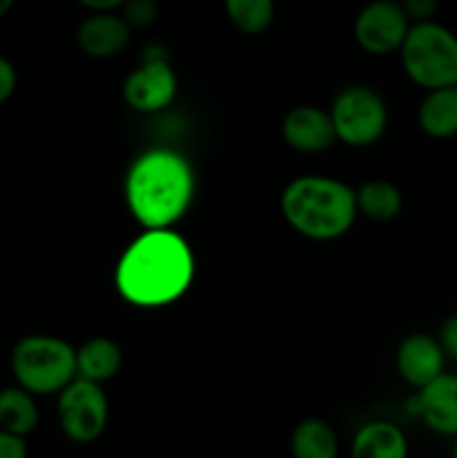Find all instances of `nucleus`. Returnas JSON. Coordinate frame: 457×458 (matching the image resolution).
Here are the masks:
<instances>
[{"label": "nucleus", "instance_id": "0eeeda50", "mask_svg": "<svg viewBox=\"0 0 457 458\" xmlns=\"http://www.w3.org/2000/svg\"><path fill=\"white\" fill-rule=\"evenodd\" d=\"M58 425L74 443H92L106 432L108 398L101 385L76 376L58 392Z\"/></svg>", "mask_w": 457, "mask_h": 458}, {"label": "nucleus", "instance_id": "f257e3e1", "mask_svg": "<svg viewBox=\"0 0 457 458\" xmlns=\"http://www.w3.org/2000/svg\"><path fill=\"white\" fill-rule=\"evenodd\" d=\"M193 280V253L168 228H151L121 255L116 286L137 307H161L177 300Z\"/></svg>", "mask_w": 457, "mask_h": 458}, {"label": "nucleus", "instance_id": "a211bd4d", "mask_svg": "<svg viewBox=\"0 0 457 458\" xmlns=\"http://www.w3.org/2000/svg\"><path fill=\"white\" fill-rule=\"evenodd\" d=\"M291 458H339V437L323 419H305L291 434Z\"/></svg>", "mask_w": 457, "mask_h": 458}, {"label": "nucleus", "instance_id": "412c9836", "mask_svg": "<svg viewBox=\"0 0 457 458\" xmlns=\"http://www.w3.org/2000/svg\"><path fill=\"white\" fill-rule=\"evenodd\" d=\"M124 18L130 27H146L157 18V3L155 0H125Z\"/></svg>", "mask_w": 457, "mask_h": 458}, {"label": "nucleus", "instance_id": "f8f14e48", "mask_svg": "<svg viewBox=\"0 0 457 458\" xmlns=\"http://www.w3.org/2000/svg\"><path fill=\"white\" fill-rule=\"evenodd\" d=\"M282 139L298 152H323L336 141L330 112L314 106H298L282 119Z\"/></svg>", "mask_w": 457, "mask_h": 458}, {"label": "nucleus", "instance_id": "5701e85b", "mask_svg": "<svg viewBox=\"0 0 457 458\" xmlns=\"http://www.w3.org/2000/svg\"><path fill=\"white\" fill-rule=\"evenodd\" d=\"M437 340L439 344H442L444 353L457 360V313H453V316H448L446 320L442 322Z\"/></svg>", "mask_w": 457, "mask_h": 458}, {"label": "nucleus", "instance_id": "f03ea898", "mask_svg": "<svg viewBox=\"0 0 457 458\" xmlns=\"http://www.w3.org/2000/svg\"><path fill=\"white\" fill-rule=\"evenodd\" d=\"M195 191L193 168L173 150H151L137 157L125 177L130 213L146 228H168L188 210Z\"/></svg>", "mask_w": 457, "mask_h": 458}, {"label": "nucleus", "instance_id": "9d476101", "mask_svg": "<svg viewBox=\"0 0 457 458\" xmlns=\"http://www.w3.org/2000/svg\"><path fill=\"white\" fill-rule=\"evenodd\" d=\"M410 410L442 437H457V376L446 374L428 383L412 398Z\"/></svg>", "mask_w": 457, "mask_h": 458}, {"label": "nucleus", "instance_id": "dca6fc26", "mask_svg": "<svg viewBox=\"0 0 457 458\" xmlns=\"http://www.w3.org/2000/svg\"><path fill=\"white\" fill-rule=\"evenodd\" d=\"M124 353L110 338H92L76 352V376L92 383H106L121 369Z\"/></svg>", "mask_w": 457, "mask_h": 458}, {"label": "nucleus", "instance_id": "cd10ccee", "mask_svg": "<svg viewBox=\"0 0 457 458\" xmlns=\"http://www.w3.org/2000/svg\"><path fill=\"white\" fill-rule=\"evenodd\" d=\"M457 438V437H455ZM453 458H457V441H455V447H453Z\"/></svg>", "mask_w": 457, "mask_h": 458}, {"label": "nucleus", "instance_id": "4468645a", "mask_svg": "<svg viewBox=\"0 0 457 458\" xmlns=\"http://www.w3.org/2000/svg\"><path fill=\"white\" fill-rule=\"evenodd\" d=\"M349 458H408L406 434L390 420H372L354 434Z\"/></svg>", "mask_w": 457, "mask_h": 458}, {"label": "nucleus", "instance_id": "1a4fd4ad", "mask_svg": "<svg viewBox=\"0 0 457 458\" xmlns=\"http://www.w3.org/2000/svg\"><path fill=\"white\" fill-rule=\"evenodd\" d=\"M177 94V76L161 54L143 56V63L125 79L124 98L137 112H160Z\"/></svg>", "mask_w": 457, "mask_h": 458}, {"label": "nucleus", "instance_id": "9b49d317", "mask_svg": "<svg viewBox=\"0 0 457 458\" xmlns=\"http://www.w3.org/2000/svg\"><path fill=\"white\" fill-rule=\"evenodd\" d=\"M446 353L437 338L426 334H412L399 344L397 369L399 376L412 387L421 389L444 374Z\"/></svg>", "mask_w": 457, "mask_h": 458}, {"label": "nucleus", "instance_id": "ddd939ff", "mask_svg": "<svg viewBox=\"0 0 457 458\" xmlns=\"http://www.w3.org/2000/svg\"><path fill=\"white\" fill-rule=\"evenodd\" d=\"M130 38H133V27L125 22L124 16L112 12H94L81 22L76 31L81 52L92 58L116 56L128 47Z\"/></svg>", "mask_w": 457, "mask_h": 458}, {"label": "nucleus", "instance_id": "7ed1b4c3", "mask_svg": "<svg viewBox=\"0 0 457 458\" xmlns=\"http://www.w3.org/2000/svg\"><path fill=\"white\" fill-rule=\"evenodd\" d=\"M287 224L309 240H336L352 228L357 192L323 174H303L287 183L280 197Z\"/></svg>", "mask_w": 457, "mask_h": 458}, {"label": "nucleus", "instance_id": "423d86ee", "mask_svg": "<svg viewBox=\"0 0 457 458\" xmlns=\"http://www.w3.org/2000/svg\"><path fill=\"white\" fill-rule=\"evenodd\" d=\"M330 116L336 139L348 146H370L379 141L388 128V107L384 98L366 85H349L341 89L332 103Z\"/></svg>", "mask_w": 457, "mask_h": 458}, {"label": "nucleus", "instance_id": "2eb2a0df", "mask_svg": "<svg viewBox=\"0 0 457 458\" xmlns=\"http://www.w3.org/2000/svg\"><path fill=\"white\" fill-rule=\"evenodd\" d=\"M421 132L433 139H451L457 134V85L428 89L417 110Z\"/></svg>", "mask_w": 457, "mask_h": 458}, {"label": "nucleus", "instance_id": "6ab92c4d", "mask_svg": "<svg viewBox=\"0 0 457 458\" xmlns=\"http://www.w3.org/2000/svg\"><path fill=\"white\" fill-rule=\"evenodd\" d=\"M401 191L385 179L363 183L357 191L358 213L366 215L367 219H375V222H390L401 213Z\"/></svg>", "mask_w": 457, "mask_h": 458}, {"label": "nucleus", "instance_id": "4be33fe9", "mask_svg": "<svg viewBox=\"0 0 457 458\" xmlns=\"http://www.w3.org/2000/svg\"><path fill=\"white\" fill-rule=\"evenodd\" d=\"M403 12L408 13L410 22H424L433 21L435 12L439 7V0H399Z\"/></svg>", "mask_w": 457, "mask_h": 458}, {"label": "nucleus", "instance_id": "aec40b11", "mask_svg": "<svg viewBox=\"0 0 457 458\" xmlns=\"http://www.w3.org/2000/svg\"><path fill=\"white\" fill-rule=\"evenodd\" d=\"M228 21L242 34H263L273 21V0H224Z\"/></svg>", "mask_w": 457, "mask_h": 458}, {"label": "nucleus", "instance_id": "bb28decb", "mask_svg": "<svg viewBox=\"0 0 457 458\" xmlns=\"http://www.w3.org/2000/svg\"><path fill=\"white\" fill-rule=\"evenodd\" d=\"M13 7V0H0V18L4 16V13H9V9Z\"/></svg>", "mask_w": 457, "mask_h": 458}, {"label": "nucleus", "instance_id": "f3484780", "mask_svg": "<svg viewBox=\"0 0 457 458\" xmlns=\"http://www.w3.org/2000/svg\"><path fill=\"white\" fill-rule=\"evenodd\" d=\"M39 405L34 401V394L27 392L25 387L0 389V429L16 437L25 438L39 425Z\"/></svg>", "mask_w": 457, "mask_h": 458}, {"label": "nucleus", "instance_id": "6e6552de", "mask_svg": "<svg viewBox=\"0 0 457 458\" xmlns=\"http://www.w3.org/2000/svg\"><path fill=\"white\" fill-rule=\"evenodd\" d=\"M410 25L399 0H375L358 12L354 36L367 54L385 56L401 47Z\"/></svg>", "mask_w": 457, "mask_h": 458}, {"label": "nucleus", "instance_id": "393cba45", "mask_svg": "<svg viewBox=\"0 0 457 458\" xmlns=\"http://www.w3.org/2000/svg\"><path fill=\"white\" fill-rule=\"evenodd\" d=\"M16 67L7 58L0 56V103L12 97L13 89H16Z\"/></svg>", "mask_w": 457, "mask_h": 458}, {"label": "nucleus", "instance_id": "a878e982", "mask_svg": "<svg viewBox=\"0 0 457 458\" xmlns=\"http://www.w3.org/2000/svg\"><path fill=\"white\" fill-rule=\"evenodd\" d=\"M83 7L92 9V12H115L116 7L125 3V0H79Z\"/></svg>", "mask_w": 457, "mask_h": 458}, {"label": "nucleus", "instance_id": "39448f33", "mask_svg": "<svg viewBox=\"0 0 457 458\" xmlns=\"http://www.w3.org/2000/svg\"><path fill=\"white\" fill-rule=\"evenodd\" d=\"M12 371L34 396L58 394L76 378V352L56 335H27L13 347Z\"/></svg>", "mask_w": 457, "mask_h": 458}, {"label": "nucleus", "instance_id": "20e7f679", "mask_svg": "<svg viewBox=\"0 0 457 458\" xmlns=\"http://www.w3.org/2000/svg\"><path fill=\"white\" fill-rule=\"evenodd\" d=\"M399 54L408 79L426 92L457 85V36L442 22H412Z\"/></svg>", "mask_w": 457, "mask_h": 458}, {"label": "nucleus", "instance_id": "b1692460", "mask_svg": "<svg viewBox=\"0 0 457 458\" xmlns=\"http://www.w3.org/2000/svg\"><path fill=\"white\" fill-rule=\"evenodd\" d=\"M0 458H27L25 438L0 429Z\"/></svg>", "mask_w": 457, "mask_h": 458}]
</instances>
